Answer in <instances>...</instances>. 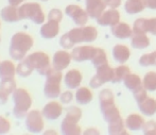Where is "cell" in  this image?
<instances>
[{
	"label": "cell",
	"mask_w": 156,
	"mask_h": 135,
	"mask_svg": "<svg viewBox=\"0 0 156 135\" xmlns=\"http://www.w3.org/2000/svg\"><path fill=\"white\" fill-rule=\"evenodd\" d=\"M68 37L73 45L81 43H91L98 37V30L93 26H81L67 32Z\"/></svg>",
	"instance_id": "8992f818"
},
{
	"label": "cell",
	"mask_w": 156,
	"mask_h": 135,
	"mask_svg": "<svg viewBox=\"0 0 156 135\" xmlns=\"http://www.w3.org/2000/svg\"><path fill=\"white\" fill-rule=\"evenodd\" d=\"M33 68L32 66L30 65V63L27 61V59H23L21 60L20 63L17 65L16 67V74L18 76L23 77V78H26V77H29L30 75L33 72Z\"/></svg>",
	"instance_id": "836d02e7"
},
{
	"label": "cell",
	"mask_w": 156,
	"mask_h": 135,
	"mask_svg": "<svg viewBox=\"0 0 156 135\" xmlns=\"http://www.w3.org/2000/svg\"><path fill=\"white\" fill-rule=\"evenodd\" d=\"M16 89V82L14 78H8V79H2L0 81V92H2L5 95H11L14 93Z\"/></svg>",
	"instance_id": "d6a6232c"
},
{
	"label": "cell",
	"mask_w": 156,
	"mask_h": 135,
	"mask_svg": "<svg viewBox=\"0 0 156 135\" xmlns=\"http://www.w3.org/2000/svg\"><path fill=\"white\" fill-rule=\"evenodd\" d=\"M13 102L14 108L13 114L16 118L21 119L27 116L32 105V99L30 94L25 88H16L13 93Z\"/></svg>",
	"instance_id": "277c9868"
},
{
	"label": "cell",
	"mask_w": 156,
	"mask_h": 135,
	"mask_svg": "<svg viewBox=\"0 0 156 135\" xmlns=\"http://www.w3.org/2000/svg\"><path fill=\"white\" fill-rule=\"evenodd\" d=\"M111 32L115 37L119 39H126L133 35V28L126 23H118L117 25L111 27Z\"/></svg>",
	"instance_id": "ffe728a7"
},
{
	"label": "cell",
	"mask_w": 156,
	"mask_h": 135,
	"mask_svg": "<svg viewBox=\"0 0 156 135\" xmlns=\"http://www.w3.org/2000/svg\"><path fill=\"white\" fill-rule=\"evenodd\" d=\"M146 3L144 0H126L124 3V9L126 11L127 14H138V13L142 12L146 9Z\"/></svg>",
	"instance_id": "83f0119b"
},
{
	"label": "cell",
	"mask_w": 156,
	"mask_h": 135,
	"mask_svg": "<svg viewBox=\"0 0 156 135\" xmlns=\"http://www.w3.org/2000/svg\"><path fill=\"white\" fill-rule=\"evenodd\" d=\"M94 95L88 87H79L76 92V101L78 104L86 105L93 101Z\"/></svg>",
	"instance_id": "d4e9b609"
},
{
	"label": "cell",
	"mask_w": 156,
	"mask_h": 135,
	"mask_svg": "<svg viewBox=\"0 0 156 135\" xmlns=\"http://www.w3.org/2000/svg\"><path fill=\"white\" fill-rule=\"evenodd\" d=\"M8 1H9V3L12 4V5L19 6L23 1H26V0H8Z\"/></svg>",
	"instance_id": "bcb514c9"
},
{
	"label": "cell",
	"mask_w": 156,
	"mask_h": 135,
	"mask_svg": "<svg viewBox=\"0 0 156 135\" xmlns=\"http://www.w3.org/2000/svg\"><path fill=\"white\" fill-rule=\"evenodd\" d=\"M96 75L89 81V86L93 88H99L103 84L107 82H112L114 78V69L109 66V64H104L102 66H99L96 68Z\"/></svg>",
	"instance_id": "9c48e42d"
},
{
	"label": "cell",
	"mask_w": 156,
	"mask_h": 135,
	"mask_svg": "<svg viewBox=\"0 0 156 135\" xmlns=\"http://www.w3.org/2000/svg\"><path fill=\"white\" fill-rule=\"evenodd\" d=\"M99 102L103 118L107 123H113L122 118L119 108L115 104L114 93L111 89L105 88L101 90L99 94Z\"/></svg>",
	"instance_id": "6da1fadb"
},
{
	"label": "cell",
	"mask_w": 156,
	"mask_h": 135,
	"mask_svg": "<svg viewBox=\"0 0 156 135\" xmlns=\"http://www.w3.org/2000/svg\"><path fill=\"white\" fill-rule=\"evenodd\" d=\"M11 130V123L3 116H0V135L8 133Z\"/></svg>",
	"instance_id": "ab89813d"
},
{
	"label": "cell",
	"mask_w": 156,
	"mask_h": 135,
	"mask_svg": "<svg viewBox=\"0 0 156 135\" xmlns=\"http://www.w3.org/2000/svg\"><path fill=\"white\" fill-rule=\"evenodd\" d=\"M72 60L71 53L65 50H58L53 55V60H52V65L53 68L58 70H64L70 65V62Z\"/></svg>",
	"instance_id": "9a60e30c"
},
{
	"label": "cell",
	"mask_w": 156,
	"mask_h": 135,
	"mask_svg": "<svg viewBox=\"0 0 156 135\" xmlns=\"http://www.w3.org/2000/svg\"><path fill=\"white\" fill-rule=\"evenodd\" d=\"M33 47V38L25 32H17L12 36L9 53L15 61H21Z\"/></svg>",
	"instance_id": "7a4b0ae2"
},
{
	"label": "cell",
	"mask_w": 156,
	"mask_h": 135,
	"mask_svg": "<svg viewBox=\"0 0 156 135\" xmlns=\"http://www.w3.org/2000/svg\"><path fill=\"white\" fill-rule=\"evenodd\" d=\"M43 115L45 118L48 120H55L62 115L63 113V107L56 101L49 102L43 108Z\"/></svg>",
	"instance_id": "ac0fdd59"
},
{
	"label": "cell",
	"mask_w": 156,
	"mask_h": 135,
	"mask_svg": "<svg viewBox=\"0 0 156 135\" xmlns=\"http://www.w3.org/2000/svg\"><path fill=\"white\" fill-rule=\"evenodd\" d=\"M91 63H93V65L96 68L99 67V66L104 65V64H107L108 61H107L106 52L103 49H101V48H97L96 54L94 55L93 60H91Z\"/></svg>",
	"instance_id": "e575fe53"
},
{
	"label": "cell",
	"mask_w": 156,
	"mask_h": 135,
	"mask_svg": "<svg viewBox=\"0 0 156 135\" xmlns=\"http://www.w3.org/2000/svg\"><path fill=\"white\" fill-rule=\"evenodd\" d=\"M60 99L61 102L64 103V104H69L72 101V99H73V94L70 90H66V92H64L60 95Z\"/></svg>",
	"instance_id": "b9f144b4"
},
{
	"label": "cell",
	"mask_w": 156,
	"mask_h": 135,
	"mask_svg": "<svg viewBox=\"0 0 156 135\" xmlns=\"http://www.w3.org/2000/svg\"><path fill=\"white\" fill-rule=\"evenodd\" d=\"M133 32L151 33L156 36V17L136 19L133 25Z\"/></svg>",
	"instance_id": "5bb4252c"
},
{
	"label": "cell",
	"mask_w": 156,
	"mask_h": 135,
	"mask_svg": "<svg viewBox=\"0 0 156 135\" xmlns=\"http://www.w3.org/2000/svg\"><path fill=\"white\" fill-rule=\"evenodd\" d=\"M82 79L83 77L80 70L71 69L66 72L65 77H64V82L69 89H76V88L80 87L81 83H82Z\"/></svg>",
	"instance_id": "d6986e66"
},
{
	"label": "cell",
	"mask_w": 156,
	"mask_h": 135,
	"mask_svg": "<svg viewBox=\"0 0 156 135\" xmlns=\"http://www.w3.org/2000/svg\"><path fill=\"white\" fill-rule=\"evenodd\" d=\"M123 83H124L125 87H126L127 89L131 90L132 93L137 92L138 89H140V88L144 86L142 80L140 79V77L138 76V75L132 74V72L125 77V79L123 80Z\"/></svg>",
	"instance_id": "484cf974"
},
{
	"label": "cell",
	"mask_w": 156,
	"mask_h": 135,
	"mask_svg": "<svg viewBox=\"0 0 156 135\" xmlns=\"http://www.w3.org/2000/svg\"><path fill=\"white\" fill-rule=\"evenodd\" d=\"M60 33V23L54 20H49L41 26L39 30V34L45 39H52Z\"/></svg>",
	"instance_id": "e0dca14e"
},
{
	"label": "cell",
	"mask_w": 156,
	"mask_h": 135,
	"mask_svg": "<svg viewBox=\"0 0 156 135\" xmlns=\"http://www.w3.org/2000/svg\"><path fill=\"white\" fill-rule=\"evenodd\" d=\"M144 3L148 9L156 10V0H144Z\"/></svg>",
	"instance_id": "ee69618b"
},
{
	"label": "cell",
	"mask_w": 156,
	"mask_h": 135,
	"mask_svg": "<svg viewBox=\"0 0 156 135\" xmlns=\"http://www.w3.org/2000/svg\"><path fill=\"white\" fill-rule=\"evenodd\" d=\"M0 16L5 23H17L21 19L19 15V8L12 4L4 6L0 12Z\"/></svg>",
	"instance_id": "44dd1931"
},
{
	"label": "cell",
	"mask_w": 156,
	"mask_h": 135,
	"mask_svg": "<svg viewBox=\"0 0 156 135\" xmlns=\"http://www.w3.org/2000/svg\"><path fill=\"white\" fill-rule=\"evenodd\" d=\"M45 134H56V132H54V131H47V132H45Z\"/></svg>",
	"instance_id": "c3c4849f"
},
{
	"label": "cell",
	"mask_w": 156,
	"mask_h": 135,
	"mask_svg": "<svg viewBox=\"0 0 156 135\" xmlns=\"http://www.w3.org/2000/svg\"><path fill=\"white\" fill-rule=\"evenodd\" d=\"M86 12L90 18L97 19L106 9V3L104 0H86Z\"/></svg>",
	"instance_id": "2e32d148"
},
{
	"label": "cell",
	"mask_w": 156,
	"mask_h": 135,
	"mask_svg": "<svg viewBox=\"0 0 156 135\" xmlns=\"http://www.w3.org/2000/svg\"><path fill=\"white\" fill-rule=\"evenodd\" d=\"M125 128V121L121 118L113 123H108V133L112 135H126L127 131Z\"/></svg>",
	"instance_id": "f546056e"
},
{
	"label": "cell",
	"mask_w": 156,
	"mask_h": 135,
	"mask_svg": "<svg viewBox=\"0 0 156 135\" xmlns=\"http://www.w3.org/2000/svg\"><path fill=\"white\" fill-rule=\"evenodd\" d=\"M19 15L21 19H29L36 25H41L45 21V14L41 5L35 2L23 3L19 6Z\"/></svg>",
	"instance_id": "52a82bcc"
},
{
	"label": "cell",
	"mask_w": 156,
	"mask_h": 135,
	"mask_svg": "<svg viewBox=\"0 0 156 135\" xmlns=\"http://www.w3.org/2000/svg\"><path fill=\"white\" fill-rule=\"evenodd\" d=\"M104 1L108 8L117 9L118 6H120V4H121V0H104Z\"/></svg>",
	"instance_id": "7bdbcfd3"
},
{
	"label": "cell",
	"mask_w": 156,
	"mask_h": 135,
	"mask_svg": "<svg viewBox=\"0 0 156 135\" xmlns=\"http://www.w3.org/2000/svg\"><path fill=\"white\" fill-rule=\"evenodd\" d=\"M65 13L67 16L73 20V23L76 26L81 27V26H85L88 21V14H87L86 10H83L81 6L76 5V4H69L66 6Z\"/></svg>",
	"instance_id": "8fae6325"
},
{
	"label": "cell",
	"mask_w": 156,
	"mask_h": 135,
	"mask_svg": "<svg viewBox=\"0 0 156 135\" xmlns=\"http://www.w3.org/2000/svg\"><path fill=\"white\" fill-rule=\"evenodd\" d=\"M84 134H99V131H97V129H87Z\"/></svg>",
	"instance_id": "7dc6e473"
},
{
	"label": "cell",
	"mask_w": 156,
	"mask_h": 135,
	"mask_svg": "<svg viewBox=\"0 0 156 135\" xmlns=\"http://www.w3.org/2000/svg\"><path fill=\"white\" fill-rule=\"evenodd\" d=\"M46 83L44 87V94L47 98L55 99L61 95V82L63 75L61 70L55 68H50L46 74Z\"/></svg>",
	"instance_id": "5b68a950"
},
{
	"label": "cell",
	"mask_w": 156,
	"mask_h": 135,
	"mask_svg": "<svg viewBox=\"0 0 156 135\" xmlns=\"http://www.w3.org/2000/svg\"><path fill=\"white\" fill-rule=\"evenodd\" d=\"M139 64L141 66H144V67L156 66V51H152L147 54H142L139 59Z\"/></svg>",
	"instance_id": "d590c367"
},
{
	"label": "cell",
	"mask_w": 156,
	"mask_h": 135,
	"mask_svg": "<svg viewBox=\"0 0 156 135\" xmlns=\"http://www.w3.org/2000/svg\"><path fill=\"white\" fill-rule=\"evenodd\" d=\"M120 21V13L116 9L109 8L108 10H105L100 16L97 18L98 25L103 26V27H113L117 25Z\"/></svg>",
	"instance_id": "4fadbf2b"
},
{
	"label": "cell",
	"mask_w": 156,
	"mask_h": 135,
	"mask_svg": "<svg viewBox=\"0 0 156 135\" xmlns=\"http://www.w3.org/2000/svg\"><path fill=\"white\" fill-rule=\"evenodd\" d=\"M0 26H1V25H0Z\"/></svg>",
	"instance_id": "816d5d0a"
},
{
	"label": "cell",
	"mask_w": 156,
	"mask_h": 135,
	"mask_svg": "<svg viewBox=\"0 0 156 135\" xmlns=\"http://www.w3.org/2000/svg\"><path fill=\"white\" fill-rule=\"evenodd\" d=\"M8 102V95L0 92V105H3Z\"/></svg>",
	"instance_id": "f6af8a7d"
},
{
	"label": "cell",
	"mask_w": 156,
	"mask_h": 135,
	"mask_svg": "<svg viewBox=\"0 0 156 135\" xmlns=\"http://www.w3.org/2000/svg\"><path fill=\"white\" fill-rule=\"evenodd\" d=\"M142 131L146 135H156V122L154 120L147 121L142 128Z\"/></svg>",
	"instance_id": "8d00e7d4"
},
{
	"label": "cell",
	"mask_w": 156,
	"mask_h": 135,
	"mask_svg": "<svg viewBox=\"0 0 156 135\" xmlns=\"http://www.w3.org/2000/svg\"><path fill=\"white\" fill-rule=\"evenodd\" d=\"M82 118V111L78 107H69L66 108V116L61 123V130L64 135L81 134V127L79 121Z\"/></svg>",
	"instance_id": "3957f363"
},
{
	"label": "cell",
	"mask_w": 156,
	"mask_h": 135,
	"mask_svg": "<svg viewBox=\"0 0 156 135\" xmlns=\"http://www.w3.org/2000/svg\"><path fill=\"white\" fill-rule=\"evenodd\" d=\"M147 92H148V90L144 88V86H142V87L140 88V89H138L137 92L133 93V94H134V98H135L137 104H138V103H140V102H142V101H144V99L148 97V94H147Z\"/></svg>",
	"instance_id": "f35d334b"
},
{
	"label": "cell",
	"mask_w": 156,
	"mask_h": 135,
	"mask_svg": "<svg viewBox=\"0 0 156 135\" xmlns=\"http://www.w3.org/2000/svg\"><path fill=\"white\" fill-rule=\"evenodd\" d=\"M97 48L93 47V46H79L72 49L71 57L74 62H85V61H91L94 55L96 54Z\"/></svg>",
	"instance_id": "7c38bea8"
},
{
	"label": "cell",
	"mask_w": 156,
	"mask_h": 135,
	"mask_svg": "<svg viewBox=\"0 0 156 135\" xmlns=\"http://www.w3.org/2000/svg\"><path fill=\"white\" fill-rule=\"evenodd\" d=\"M139 111L146 116H153L156 114V100L151 97H147L142 102L138 103Z\"/></svg>",
	"instance_id": "4316f807"
},
{
	"label": "cell",
	"mask_w": 156,
	"mask_h": 135,
	"mask_svg": "<svg viewBox=\"0 0 156 135\" xmlns=\"http://www.w3.org/2000/svg\"><path fill=\"white\" fill-rule=\"evenodd\" d=\"M131 45L135 49H144L150 46V38L147 36V33L133 32L131 37Z\"/></svg>",
	"instance_id": "603a6c76"
},
{
	"label": "cell",
	"mask_w": 156,
	"mask_h": 135,
	"mask_svg": "<svg viewBox=\"0 0 156 135\" xmlns=\"http://www.w3.org/2000/svg\"><path fill=\"white\" fill-rule=\"evenodd\" d=\"M26 59L30 63V65L32 66L33 69L36 70L41 76H46V74L51 68L49 55L43 51H37L34 52V53H31Z\"/></svg>",
	"instance_id": "ba28073f"
},
{
	"label": "cell",
	"mask_w": 156,
	"mask_h": 135,
	"mask_svg": "<svg viewBox=\"0 0 156 135\" xmlns=\"http://www.w3.org/2000/svg\"><path fill=\"white\" fill-rule=\"evenodd\" d=\"M131 74V69H129V66L126 65H120L118 67H116L114 69V78L112 82L113 83H119V82L123 81L125 79V77L127 75Z\"/></svg>",
	"instance_id": "4dcf8cb0"
},
{
	"label": "cell",
	"mask_w": 156,
	"mask_h": 135,
	"mask_svg": "<svg viewBox=\"0 0 156 135\" xmlns=\"http://www.w3.org/2000/svg\"><path fill=\"white\" fill-rule=\"evenodd\" d=\"M41 1H48V0H41Z\"/></svg>",
	"instance_id": "681fc988"
},
{
	"label": "cell",
	"mask_w": 156,
	"mask_h": 135,
	"mask_svg": "<svg viewBox=\"0 0 156 135\" xmlns=\"http://www.w3.org/2000/svg\"><path fill=\"white\" fill-rule=\"evenodd\" d=\"M60 45L62 46L64 49L68 50V49H71V48H73V44L71 43V41L69 39V37H68V34L67 33H65V34L63 35L62 37H61L60 39Z\"/></svg>",
	"instance_id": "60d3db41"
},
{
	"label": "cell",
	"mask_w": 156,
	"mask_h": 135,
	"mask_svg": "<svg viewBox=\"0 0 156 135\" xmlns=\"http://www.w3.org/2000/svg\"><path fill=\"white\" fill-rule=\"evenodd\" d=\"M16 74V68L13 62L3 61L0 62V80L8 78H14Z\"/></svg>",
	"instance_id": "f1b7e54d"
},
{
	"label": "cell",
	"mask_w": 156,
	"mask_h": 135,
	"mask_svg": "<svg viewBox=\"0 0 156 135\" xmlns=\"http://www.w3.org/2000/svg\"><path fill=\"white\" fill-rule=\"evenodd\" d=\"M48 19H49V20H54V21H58V23H61L63 19L62 11L58 10V9H52L49 12V14H48Z\"/></svg>",
	"instance_id": "74e56055"
},
{
	"label": "cell",
	"mask_w": 156,
	"mask_h": 135,
	"mask_svg": "<svg viewBox=\"0 0 156 135\" xmlns=\"http://www.w3.org/2000/svg\"><path fill=\"white\" fill-rule=\"evenodd\" d=\"M142 84L144 88L149 92H155L156 90V72L149 71L144 75L142 79Z\"/></svg>",
	"instance_id": "1f68e13d"
},
{
	"label": "cell",
	"mask_w": 156,
	"mask_h": 135,
	"mask_svg": "<svg viewBox=\"0 0 156 135\" xmlns=\"http://www.w3.org/2000/svg\"><path fill=\"white\" fill-rule=\"evenodd\" d=\"M131 57V50L127 46L117 44L113 48V57L116 62L120 64H124Z\"/></svg>",
	"instance_id": "7402d4cb"
},
{
	"label": "cell",
	"mask_w": 156,
	"mask_h": 135,
	"mask_svg": "<svg viewBox=\"0 0 156 135\" xmlns=\"http://www.w3.org/2000/svg\"><path fill=\"white\" fill-rule=\"evenodd\" d=\"M0 42H1V38H0Z\"/></svg>",
	"instance_id": "f907efd6"
},
{
	"label": "cell",
	"mask_w": 156,
	"mask_h": 135,
	"mask_svg": "<svg viewBox=\"0 0 156 135\" xmlns=\"http://www.w3.org/2000/svg\"><path fill=\"white\" fill-rule=\"evenodd\" d=\"M43 113L37 110H33L28 112L26 116V127L28 131L31 133H39L44 130V119Z\"/></svg>",
	"instance_id": "30bf717a"
},
{
	"label": "cell",
	"mask_w": 156,
	"mask_h": 135,
	"mask_svg": "<svg viewBox=\"0 0 156 135\" xmlns=\"http://www.w3.org/2000/svg\"><path fill=\"white\" fill-rule=\"evenodd\" d=\"M144 123H146V121H144V117L140 116L139 114H131L125 119V127L131 131L142 130Z\"/></svg>",
	"instance_id": "cb8c5ba5"
}]
</instances>
